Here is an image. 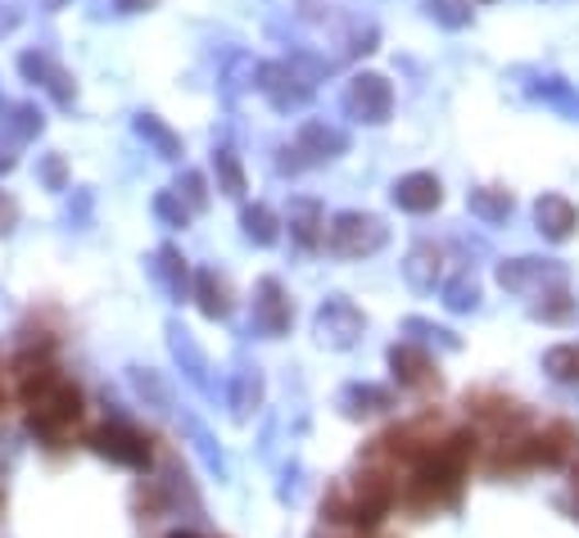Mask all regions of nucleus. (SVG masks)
Listing matches in <instances>:
<instances>
[{
	"label": "nucleus",
	"mask_w": 579,
	"mask_h": 538,
	"mask_svg": "<svg viewBox=\"0 0 579 538\" xmlns=\"http://www.w3.org/2000/svg\"><path fill=\"white\" fill-rule=\"evenodd\" d=\"M476 430H453L444 444H435L426 457L416 461V475L408 484V503L416 512H426L435 503H453L461 480H467V467L476 457Z\"/></svg>",
	"instance_id": "f257e3e1"
},
{
	"label": "nucleus",
	"mask_w": 579,
	"mask_h": 538,
	"mask_svg": "<svg viewBox=\"0 0 579 538\" xmlns=\"http://www.w3.org/2000/svg\"><path fill=\"white\" fill-rule=\"evenodd\" d=\"M77 421H82V390H77V384H68V380L51 384V390L27 407V430L36 439H46L51 448H59L64 430H73Z\"/></svg>",
	"instance_id": "f03ea898"
},
{
	"label": "nucleus",
	"mask_w": 579,
	"mask_h": 538,
	"mask_svg": "<svg viewBox=\"0 0 579 538\" xmlns=\"http://www.w3.org/2000/svg\"><path fill=\"white\" fill-rule=\"evenodd\" d=\"M394 497H399V489H394L390 480L376 475V471H367V475L358 480V497L349 503V512H344V520H354L363 534H371V529H380L385 516H390Z\"/></svg>",
	"instance_id": "7ed1b4c3"
},
{
	"label": "nucleus",
	"mask_w": 579,
	"mask_h": 538,
	"mask_svg": "<svg viewBox=\"0 0 579 538\" xmlns=\"http://www.w3.org/2000/svg\"><path fill=\"white\" fill-rule=\"evenodd\" d=\"M91 448L109 461H119V467H132V471H145L149 467V439L136 435L132 426H100L91 435Z\"/></svg>",
	"instance_id": "20e7f679"
},
{
	"label": "nucleus",
	"mask_w": 579,
	"mask_h": 538,
	"mask_svg": "<svg viewBox=\"0 0 579 538\" xmlns=\"http://www.w3.org/2000/svg\"><path fill=\"white\" fill-rule=\"evenodd\" d=\"M394 200H399L408 213H426V209L439 204V181L426 177V172H412V177H403V181L394 186Z\"/></svg>",
	"instance_id": "39448f33"
},
{
	"label": "nucleus",
	"mask_w": 579,
	"mask_h": 538,
	"mask_svg": "<svg viewBox=\"0 0 579 538\" xmlns=\"http://www.w3.org/2000/svg\"><path fill=\"white\" fill-rule=\"evenodd\" d=\"M390 367H394V380L399 384H412V390L431 380V358L421 354L416 344H394V349H390Z\"/></svg>",
	"instance_id": "423d86ee"
},
{
	"label": "nucleus",
	"mask_w": 579,
	"mask_h": 538,
	"mask_svg": "<svg viewBox=\"0 0 579 538\" xmlns=\"http://www.w3.org/2000/svg\"><path fill=\"white\" fill-rule=\"evenodd\" d=\"M318 335H322V344H349L358 335V317L344 303H331L318 317Z\"/></svg>",
	"instance_id": "0eeeda50"
},
{
	"label": "nucleus",
	"mask_w": 579,
	"mask_h": 538,
	"mask_svg": "<svg viewBox=\"0 0 579 538\" xmlns=\"http://www.w3.org/2000/svg\"><path fill=\"white\" fill-rule=\"evenodd\" d=\"M538 226H544L553 240H566L570 231H575V209H570L566 200H557V195L538 200Z\"/></svg>",
	"instance_id": "6e6552de"
},
{
	"label": "nucleus",
	"mask_w": 579,
	"mask_h": 538,
	"mask_svg": "<svg viewBox=\"0 0 579 538\" xmlns=\"http://www.w3.org/2000/svg\"><path fill=\"white\" fill-rule=\"evenodd\" d=\"M544 367L561 384H579V344H557V349H548Z\"/></svg>",
	"instance_id": "1a4fd4ad"
},
{
	"label": "nucleus",
	"mask_w": 579,
	"mask_h": 538,
	"mask_svg": "<svg viewBox=\"0 0 579 538\" xmlns=\"http://www.w3.org/2000/svg\"><path fill=\"white\" fill-rule=\"evenodd\" d=\"M344 403H349V416H363V412H380V407H390V399H385L380 390H349V394H344Z\"/></svg>",
	"instance_id": "9d476101"
},
{
	"label": "nucleus",
	"mask_w": 579,
	"mask_h": 538,
	"mask_svg": "<svg viewBox=\"0 0 579 538\" xmlns=\"http://www.w3.org/2000/svg\"><path fill=\"white\" fill-rule=\"evenodd\" d=\"M200 307L209 317H222L226 313V299H222V285H213V277H200Z\"/></svg>",
	"instance_id": "9b49d317"
},
{
	"label": "nucleus",
	"mask_w": 579,
	"mask_h": 538,
	"mask_svg": "<svg viewBox=\"0 0 579 538\" xmlns=\"http://www.w3.org/2000/svg\"><path fill=\"white\" fill-rule=\"evenodd\" d=\"M263 294H267V303H263V313H267V330H286V313H281V294H277V285H263Z\"/></svg>",
	"instance_id": "f8f14e48"
},
{
	"label": "nucleus",
	"mask_w": 579,
	"mask_h": 538,
	"mask_svg": "<svg viewBox=\"0 0 579 538\" xmlns=\"http://www.w3.org/2000/svg\"><path fill=\"white\" fill-rule=\"evenodd\" d=\"M245 222H249V236L272 240V226H267V213H245Z\"/></svg>",
	"instance_id": "ddd939ff"
},
{
	"label": "nucleus",
	"mask_w": 579,
	"mask_h": 538,
	"mask_svg": "<svg viewBox=\"0 0 579 538\" xmlns=\"http://www.w3.org/2000/svg\"><path fill=\"white\" fill-rule=\"evenodd\" d=\"M168 538H200V534H190V529H172Z\"/></svg>",
	"instance_id": "4468645a"
},
{
	"label": "nucleus",
	"mask_w": 579,
	"mask_h": 538,
	"mask_svg": "<svg viewBox=\"0 0 579 538\" xmlns=\"http://www.w3.org/2000/svg\"><path fill=\"white\" fill-rule=\"evenodd\" d=\"M575 493H579V467H575Z\"/></svg>",
	"instance_id": "2eb2a0df"
}]
</instances>
